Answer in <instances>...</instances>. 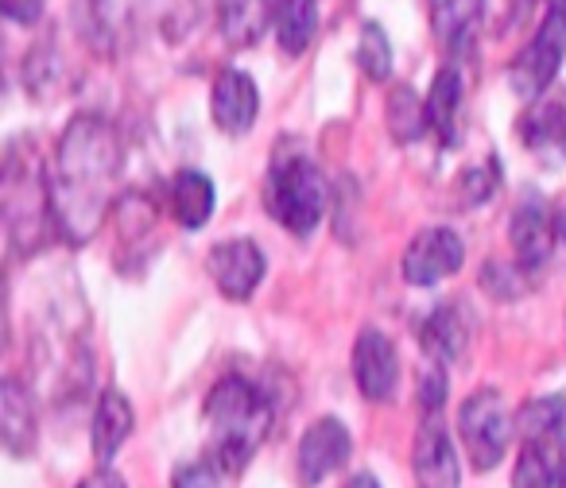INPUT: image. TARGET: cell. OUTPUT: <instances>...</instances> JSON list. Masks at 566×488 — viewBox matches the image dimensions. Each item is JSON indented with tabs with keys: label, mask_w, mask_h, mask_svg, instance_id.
<instances>
[{
	"label": "cell",
	"mask_w": 566,
	"mask_h": 488,
	"mask_svg": "<svg viewBox=\"0 0 566 488\" xmlns=\"http://www.w3.org/2000/svg\"><path fill=\"white\" fill-rule=\"evenodd\" d=\"M48 9V0H0V12L12 20V24H35Z\"/></svg>",
	"instance_id": "f1b7e54d"
},
{
	"label": "cell",
	"mask_w": 566,
	"mask_h": 488,
	"mask_svg": "<svg viewBox=\"0 0 566 488\" xmlns=\"http://www.w3.org/2000/svg\"><path fill=\"white\" fill-rule=\"evenodd\" d=\"M354 380L365 400L388 403L400 384V357L380 330H361L354 346Z\"/></svg>",
	"instance_id": "8fae6325"
},
{
	"label": "cell",
	"mask_w": 566,
	"mask_h": 488,
	"mask_svg": "<svg viewBox=\"0 0 566 488\" xmlns=\"http://www.w3.org/2000/svg\"><path fill=\"white\" fill-rule=\"evenodd\" d=\"M0 426H4V446L9 454L24 457L35 449V411H32V395L24 392L20 380H4L0 388Z\"/></svg>",
	"instance_id": "2e32d148"
},
{
	"label": "cell",
	"mask_w": 566,
	"mask_h": 488,
	"mask_svg": "<svg viewBox=\"0 0 566 488\" xmlns=\"http://www.w3.org/2000/svg\"><path fill=\"white\" fill-rule=\"evenodd\" d=\"M416 400L423 407V415H439L442 403H447V372L439 364L419 372V388H416Z\"/></svg>",
	"instance_id": "484cf974"
},
{
	"label": "cell",
	"mask_w": 566,
	"mask_h": 488,
	"mask_svg": "<svg viewBox=\"0 0 566 488\" xmlns=\"http://www.w3.org/2000/svg\"><path fill=\"white\" fill-rule=\"evenodd\" d=\"M509 233H512V248H516L520 272H539L543 264L551 261V253H555L558 225H555L551 205L543 202L539 194H527L524 202L512 210Z\"/></svg>",
	"instance_id": "9c48e42d"
},
{
	"label": "cell",
	"mask_w": 566,
	"mask_h": 488,
	"mask_svg": "<svg viewBox=\"0 0 566 488\" xmlns=\"http://www.w3.org/2000/svg\"><path fill=\"white\" fill-rule=\"evenodd\" d=\"M346 488H380V480L373 477V473H354V477H349V485Z\"/></svg>",
	"instance_id": "4dcf8cb0"
},
{
	"label": "cell",
	"mask_w": 566,
	"mask_h": 488,
	"mask_svg": "<svg viewBox=\"0 0 566 488\" xmlns=\"http://www.w3.org/2000/svg\"><path fill=\"white\" fill-rule=\"evenodd\" d=\"M206 423L213 431V462L218 469H244L272 426V403L252 380L221 376L206 395Z\"/></svg>",
	"instance_id": "7a4b0ae2"
},
{
	"label": "cell",
	"mask_w": 566,
	"mask_h": 488,
	"mask_svg": "<svg viewBox=\"0 0 566 488\" xmlns=\"http://www.w3.org/2000/svg\"><path fill=\"white\" fill-rule=\"evenodd\" d=\"M555 4H563V9H566V0H555Z\"/></svg>",
	"instance_id": "836d02e7"
},
{
	"label": "cell",
	"mask_w": 566,
	"mask_h": 488,
	"mask_svg": "<svg viewBox=\"0 0 566 488\" xmlns=\"http://www.w3.org/2000/svg\"><path fill=\"white\" fill-rule=\"evenodd\" d=\"M520 4H527V9H532V4H535V0H520Z\"/></svg>",
	"instance_id": "d6a6232c"
},
{
	"label": "cell",
	"mask_w": 566,
	"mask_h": 488,
	"mask_svg": "<svg viewBox=\"0 0 566 488\" xmlns=\"http://www.w3.org/2000/svg\"><path fill=\"white\" fill-rule=\"evenodd\" d=\"M555 488H566V446L558 449V465H555Z\"/></svg>",
	"instance_id": "1f68e13d"
},
{
	"label": "cell",
	"mask_w": 566,
	"mask_h": 488,
	"mask_svg": "<svg viewBox=\"0 0 566 488\" xmlns=\"http://www.w3.org/2000/svg\"><path fill=\"white\" fill-rule=\"evenodd\" d=\"M411 469H416L419 488H462V462H458L454 442L439 423V415H423L419 423Z\"/></svg>",
	"instance_id": "30bf717a"
},
{
	"label": "cell",
	"mask_w": 566,
	"mask_h": 488,
	"mask_svg": "<svg viewBox=\"0 0 566 488\" xmlns=\"http://www.w3.org/2000/svg\"><path fill=\"white\" fill-rule=\"evenodd\" d=\"M458 105H462V74L454 66H442L431 82V94H427V117H431L434 132L442 136V144H454Z\"/></svg>",
	"instance_id": "7402d4cb"
},
{
	"label": "cell",
	"mask_w": 566,
	"mask_h": 488,
	"mask_svg": "<svg viewBox=\"0 0 566 488\" xmlns=\"http://www.w3.org/2000/svg\"><path fill=\"white\" fill-rule=\"evenodd\" d=\"M496 182H501V163L489 159V163H481L462 174V198L465 202H485V198L496 190Z\"/></svg>",
	"instance_id": "4316f807"
},
{
	"label": "cell",
	"mask_w": 566,
	"mask_h": 488,
	"mask_svg": "<svg viewBox=\"0 0 566 488\" xmlns=\"http://www.w3.org/2000/svg\"><path fill=\"white\" fill-rule=\"evenodd\" d=\"M385 120H388V132H392L396 144H416L419 136L431 128V117H427V102L411 86H396L392 94H388Z\"/></svg>",
	"instance_id": "603a6c76"
},
{
	"label": "cell",
	"mask_w": 566,
	"mask_h": 488,
	"mask_svg": "<svg viewBox=\"0 0 566 488\" xmlns=\"http://www.w3.org/2000/svg\"><path fill=\"white\" fill-rule=\"evenodd\" d=\"M566 55V9L563 4H551L547 20L539 24V32L532 35L524 51L512 59L509 66V82L520 97H539L555 86V74L563 66Z\"/></svg>",
	"instance_id": "5b68a950"
},
{
	"label": "cell",
	"mask_w": 566,
	"mask_h": 488,
	"mask_svg": "<svg viewBox=\"0 0 566 488\" xmlns=\"http://www.w3.org/2000/svg\"><path fill=\"white\" fill-rule=\"evenodd\" d=\"M458 431H462L470 465L478 473H485L509 454V442L516 426H512L501 395L481 388V392H473L470 400L462 403V411H458Z\"/></svg>",
	"instance_id": "277c9868"
},
{
	"label": "cell",
	"mask_w": 566,
	"mask_h": 488,
	"mask_svg": "<svg viewBox=\"0 0 566 488\" xmlns=\"http://www.w3.org/2000/svg\"><path fill=\"white\" fill-rule=\"evenodd\" d=\"M120 167L125 151L117 128L105 117H74L55 148V171L48 182L51 213L71 244H86L102 229L117 194Z\"/></svg>",
	"instance_id": "6da1fadb"
},
{
	"label": "cell",
	"mask_w": 566,
	"mask_h": 488,
	"mask_svg": "<svg viewBox=\"0 0 566 488\" xmlns=\"http://www.w3.org/2000/svg\"><path fill=\"white\" fill-rule=\"evenodd\" d=\"M136 426V415H133V403L125 400L120 392H102L94 407V426H90V449H94V462L102 469H109V462L117 457V449L128 442Z\"/></svg>",
	"instance_id": "5bb4252c"
},
{
	"label": "cell",
	"mask_w": 566,
	"mask_h": 488,
	"mask_svg": "<svg viewBox=\"0 0 566 488\" xmlns=\"http://www.w3.org/2000/svg\"><path fill=\"white\" fill-rule=\"evenodd\" d=\"M520 140L539 156H566V89L551 86L520 117Z\"/></svg>",
	"instance_id": "4fadbf2b"
},
{
	"label": "cell",
	"mask_w": 566,
	"mask_h": 488,
	"mask_svg": "<svg viewBox=\"0 0 566 488\" xmlns=\"http://www.w3.org/2000/svg\"><path fill=\"white\" fill-rule=\"evenodd\" d=\"M206 268H210L213 284H218V291L226 295V299L244 303V299H252V291H256L260 279H264L268 261L256 241H221V244H213L210 256H206Z\"/></svg>",
	"instance_id": "52a82bcc"
},
{
	"label": "cell",
	"mask_w": 566,
	"mask_h": 488,
	"mask_svg": "<svg viewBox=\"0 0 566 488\" xmlns=\"http://www.w3.org/2000/svg\"><path fill=\"white\" fill-rule=\"evenodd\" d=\"M218 462H182L171 473V488H218Z\"/></svg>",
	"instance_id": "83f0119b"
},
{
	"label": "cell",
	"mask_w": 566,
	"mask_h": 488,
	"mask_svg": "<svg viewBox=\"0 0 566 488\" xmlns=\"http://www.w3.org/2000/svg\"><path fill=\"white\" fill-rule=\"evenodd\" d=\"M462 261H465L462 236L447 225H431L411 236V244L403 248L400 272L411 287H434L439 279L454 276L462 268Z\"/></svg>",
	"instance_id": "8992f818"
},
{
	"label": "cell",
	"mask_w": 566,
	"mask_h": 488,
	"mask_svg": "<svg viewBox=\"0 0 566 488\" xmlns=\"http://www.w3.org/2000/svg\"><path fill=\"white\" fill-rule=\"evenodd\" d=\"M349 449H354V438H349L346 423L334 415H323L307 426V434L300 438V449H295V469H300L303 485H318L331 473H338L346 465Z\"/></svg>",
	"instance_id": "ba28073f"
},
{
	"label": "cell",
	"mask_w": 566,
	"mask_h": 488,
	"mask_svg": "<svg viewBox=\"0 0 566 488\" xmlns=\"http://www.w3.org/2000/svg\"><path fill=\"white\" fill-rule=\"evenodd\" d=\"M260 89L244 71H221L210 94V117L226 136H244L256 125Z\"/></svg>",
	"instance_id": "7c38bea8"
},
{
	"label": "cell",
	"mask_w": 566,
	"mask_h": 488,
	"mask_svg": "<svg viewBox=\"0 0 566 488\" xmlns=\"http://www.w3.org/2000/svg\"><path fill=\"white\" fill-rule=\"evenodd\" d=\"M268 210L287 233L311 236L326 213V179L307 156L275 159L268 179Z\"/></svg>",
	"instance_id": "3957f363"
},
{
	"label": "cell",
	"mask_w": 566,
	"mask_h": 488,
	"mask_svg": "<svg viewBox=\"0 0 566 488\" xmlns=\"http://www.w3.org/2000/svg\"><path fill=\"white\" fill-rule=\"evenodd\" d=\"M272 28L283 55H303L318 32V4L315 0H280Z\"/></svg>",
	"instance_id": "ffe728a7"
},
{
	"label": "cell",
	"mask_w": 566,
	"mask_h": 488,
	"mask_svg": "<svg viewBox=\"0 0 566 488\" xmlns=\"http://www.w3.org/2000/svg\"><path fill=\"white\" fill-rule=\"evenodd\" d=\"M558 449L563 446H535L524 442L516 457V469H512V488H555V465Z\"/></svg>",
	"instance_id": "cb8c5ba5"
},
{
	"label": "cell",
	"mask_w": 566,
	"mask_h": 488,
	"mask_svg": "<svg viewBox=\"0 0 566 488\" xmlns=\"http://www.w3.org/2000/svg\"><path fill=\"white\" fill-rule=\"evenodd\" d=\"M357 66L365 71V78L388 82L392 74V43H388L385 28L380 24H361V40H357Z\"/></svg>",
	"instance_id": "d4e9b609"
},
{
	"label": "cell",
	"mask_w": 566,
	"mask_h": 488,
	"mask_svg": "<svg viewBox=\"0 0 566 488\" xmlns=\"http://www.w3.org/2000/svg\"><path fill=\"white\" fill-rule=\"evenodd\" d=\"M268 20H275L272 0H221V35L233 47H252Z\"/></svg>",
	"instance_id": "44dd1931"
},
{
	"label": "cell",
	"mask_w": 566,
	"mask_h": 488,
	"mask_svg": "<svg viewBox=\"0 0 566 488\" xmlns=\"http://www.w3.org/2000/svg\"><path fill=\"white\" fill-rule=\"evenodd\" d=\"M213 202H218V190H213L210 174L202 171H179L171 182V210L175 221L182 229H202L213 213Z\"/></svg>",
	"instance_id": "d6986e66"
},
{
	"label": "cell",
	"mask_w": 566,
	"mask_h": 488,
	"mask_svg": "<svg viewBox=\"0 0 566 488\" xmlns=\"http://www.w3.org/2000/svg\"><path fill=\"white\" fill-rule=\"evenodd\" d=\"M78 488H128V485H125V477H120V473L97 469V473H90L86 480H78Z\"/></svg>",
	"instance_id": "f546056e"
},
{
	"label": "cell",
	"mask_w": 566,
	"mask_h": 488,
	"mask_svg": "<svg viewBox=\"0 0 566 488\" xmlns=\"http://www.w3.org/2000/svg\"><path fill=\"white\" fill-rule=\"evenodd\" d=\"M485 0H431V32L447 51H470L478 40Z\"/></svg>",
	"instance_id": "9a60e30c"
},
{
	"label": "cell",
	"mask_w": 566,
	"mask_h": 488,
	"mask_svg": "<svg viewBox=\"0 0 566 488\" xmlns=\"http://www.w3.org/2000/svg\"><path fill=\"white\" fill-rule=\"evenodd\" d=\"M465 341H470V333H465V322L454 303H439L419 326V346L427 349V357H434V364L458 361L465 353Z\"/></svg>",
	"instance_id": "e0dca14e"
},
{
	"label": "cell",
	"mask_w": 566,
	"mask_h": 488,
	"mask_svg": "<svg viewBox=\"0 0 566 488\" xmlns=\"http://www.w3.org/2000/svg\"><path fill=\"white\" fill-rule=\"evenodd\" d=\"M516 431L535 446H566V395H539L524 403L516 415Z\"/></svg>",
	"instance_id": "ac0fdd59"
}]
</instances>
